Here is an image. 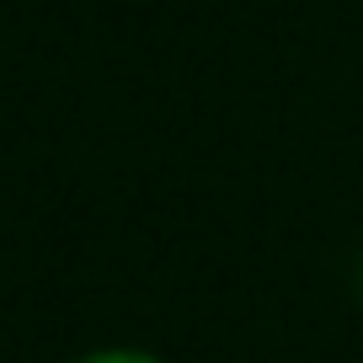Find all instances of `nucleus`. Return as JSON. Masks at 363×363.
<instances>
[{
	"mask_svg": "<svg viewBox=\"0 0 363 363\" xmlns=\"http://www.w3.org/2000/svg\"><path fill=\"white\" fill-rule=\"evenodd\" d=\"M69 363H166L155 347H139V342H102V347L75 352Z\"/></svg>",
	"mask_w": 363,
	"mask_h": 363,
	"instance_id": "1",
	"label": "nucleus"
},
{
	"mask_svg": "<svg viewBox=\"0 0 363 363\" xmlns=\"http://www.w3.org/2000/svg\"><path fill=\"white\" fill-rule=\"evenodd\" d=\"M358 294H363V262H358Z\"/></svg>",
	"mask_w": 363,
	"mask_h": 363,
	"instance_id": "2",
	"label": "nucleus"
}]
</instances>
